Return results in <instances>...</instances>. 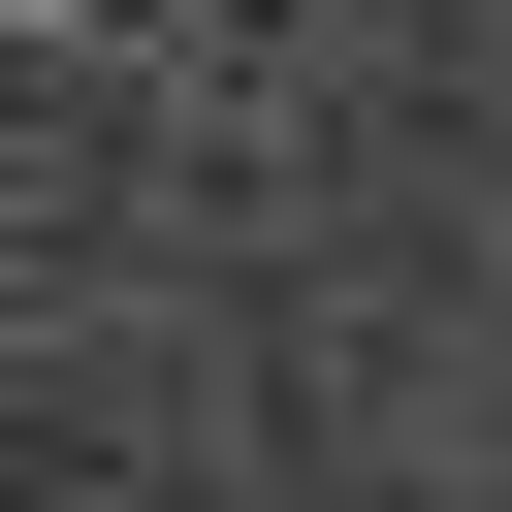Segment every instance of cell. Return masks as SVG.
<instances>
[{"label": "cell", "instance_id": "cell-1", "mask_svg": "<svg viewBox=\"0 0 512 512\" xmlns=\"http://www.w3.org/2000/svg\"><path fill=\"white\" fill-rule=\"evenodd\" d=\"M0 32H192V64H224V32H256V0H0Z\"/></svg>", "mask_w": 512, "mask_h": 512}]
</instances>
